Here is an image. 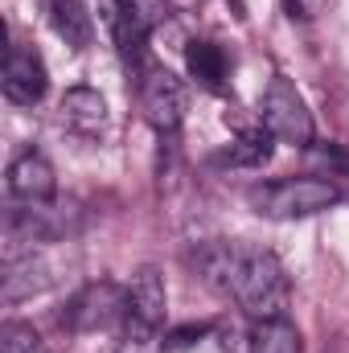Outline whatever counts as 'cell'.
Returning a JSON list of instances; mask_svg holds the SVG:
<instances>
[{
    "label": "cell",
    "mask_w": 349,
    "mask_h": 353,
    "mask_svg": "<svg viewBox=\"0 0 349 353\" xmlns=\"http://www.w3.org/2000/svg\"><path fill=\"white\" fill-rule=\"evenodd\" d=\"M197 271L201 279L230 296L251 321H275L288 316L292 304V283L283 263L263 251V247H247V243H206L197 247Z\"/></svg>",
    "instance_id": "cell-1"
},
{
    "label": "cell",
    "mask_w": 349,
    "mask_h": 353,
    "mask_svg": "<svg viewBox=\"0 0 349 353\" xmlns=\"http://www.w3.org/2000/svg\"><path fill=\"white\" fill-rule=\"evenodd\" d=\"M251 210L271 222H296V218H312L325 214L341 201V189L329 176H279V181H263L247 193Z\"/></svg>",
    "instance_id": "cell-2"
},
{
    "label": "cell",
    "mask_w": 349,
    "mask_h": 353,
    "mask_svg": "<svg viewBox=\"0 0 349 353\" xmlns=\"http://www.w3.org/2000/svg\"><path fill=\"white\" fill-rule=\"evenodd\" d=\"M123 316H128V288H119L115 279H94L66 300L58 325L66 333H99L123 325Z\"/></svg>",
    "instance_id": "cell-3"
},
{
    "label": "cell",
    "mask_w": 349,
    "mask_h": 353,
    "mask_svg": "<svg viewBox=\"0 0 349 353\" xmlns=\"http://www.w3.org/2000/svg\"><path fill=\"white\" fill-rule=\"evenodd\" d=\"M263 128L275 136V140H283V144H292V148H308L312 144V111H308V103H304V94L292 87L283 74H275L267 90H263Z\"/></svg>",
    "instance_id": "cell-4"
},
{
    "label": "cell",
    "mask_w": 349,
    "mask_h": 353,
    "mask_svg": "<svg viewBox=\"0 0 349 353\" xmlns=\"http://www.w3.org/2000/svg\"><path fill=\"white\" fill-rule=\"evenodd\" d=\"M136 94H140L144 119H148L161 136H169V132L181 128V115H185V87H181V79H177L173 70H165V66H157V62H144V66L136 70Z\"/></svg>",
    "instance_id": "cell-5"
},
{
    "label": "cell",
    "mask_w": 349,
    "mask_h": 353,
    "mask_svg": "<svg viewBox=\"0 0 349 353\" xmlns=\"http://www.w3.org/2000/svg\"><path fill=\"white\" fill-rule=\"evenodd\" d=\"M54 193H58V173L37 148H25L12 157V165H8L12 205H46V201H54Z\"/></svg>",
    "instance_id": "cell-6"
},
{
    "label": "cell",
    "mask_w": 349,
    "mask_h": 353,
    "mask_svg": "<svg viewBox=\"0 0 349 353\" xmlns=\"http://www.w3.org/2000/svg\"><path fill=\"white\" fill-rule=\"evenodd\" d=\"M4 99L17 103V107H33L46 99V87H50V74H46V62L37 50H25V46H12L8 58H4Z\"/></svg>",
    "instance_id": "cell-7"
},
{
    "label": "cell",
    "mask_w": 349,
    "mask_h": 353,
    "mask_svg": "<svg viewBox=\"0 0 349 353\" xmlns=\"http://www.w3.org/2000/svg\"><path fill=\"white\" fill-rule=\"evenodd\" d=\"M128 312L152 325H165L169 316V292H165V275L157 267H140L128 283Z\"/></svg>",
    "instance_id": "cell-8"
},
{
    "label": "cell",
    "mask_w": 349,
    "mask_h": 353,
    "mask_svg": "<svg viewBox=\"0 0 349 353\" xmlns=\"http://www.w3.org/2000/svg\"><path fill=\"white\" fill-rule=\"evenodd\" d=\"M62 123L79 136H99L107 123V103L90 87H70L62 94Z\"/></svg>",
    "instance_id": "cell-9"
},
{
    "label": "cell",
    "mask_w": 349,
    "mask_h": 353,
    "mask_svg": "<svg viewBox=\"0 0 349 353\" xmlns=\"http://www.w3.org/2000/svg\"><path fill=\"white\" fill-rule=\"evenodd\" d=\"M46 12H50V25L58 29V37H66V46L74 50H87L90 46V12H87V0H41Z\"/></svg>",
    "instance_id": "cell-10"
},
{
    "label": "cell",
    "mask_w": 349,
    "mask_h": 353,
    "mask_svg": "<svg viewBox=\"0 0 349 353\" xmlns=\"http://www.w3.org/2000/svg\"><path fill=\"white\" fill-rule=\"evenodd\" d=\"M185 62H189V74H193L201 87H210V90H222V87H226L230 62H226L222 46H214V41H189Z\"/></svg>",
    "instance_id": "cell-11"
},
{
    "label": "cell",
    "mask_w": 349,
    "mask_h": 353,
    "mask_svg": "<svg viewBox=\"0 0 349 353\" xmlns=\"http://www.w3.org/2000/svg\"><path fill=\"white\" fill-rule=\"evenodd\" d=\"M251 353H304V337L288 316L255 321L251 329Z\"/></svg>",
    "instance_id": "cell-12"
},
{
    "label": "cell",
    "mask_w": 349,
    "mask_h": 353,
    "mask_svg": "<svg viewBox=\"0 0 349 353\" xmlns=\"http://www.w3.org/2000/svg\"><path fill=\"white\" fill-rule=\"evenodd\" d=\"M271 152H275V136L267 132V128H247L226 152H222V165H239V169H255V165H267L271 161Z\"/></svg>",
    "instance_id": "cell-13"
},
{
    "label": "cell",
    "mask_w": 349,
    "mask_h": 353,
    "mask_svg": "<svg viewBox=\"0 0 349 353\" xmlns=\"http://www.w3.org/2000/svg\"><path fill=\"white\" fill-rule=\"evenodd\" d=\"M161 329L165 325H152V321H140V316H123L119 325V341L115 353H161Z\"/></svg>",
    "instance_id": "cell-14"
},
{
    "label": "cell",
    "mask_w": 349,
    "mask_h": 353,
    "mask_svg": "<svg viewBox=\"0 0 349 353\" xmlns=\"http://www.w3.org/2000/svg\"><path fill=\"white\" fill-rule=\"evenodd\" d=\"M308 161L329 181L333 176H346L349 181V148H341V144H308Z\"/></svg>",
    "instance_id": "cell-15"
},
{
    "label": "cell",
    "mask_w": 349,
    "mask_h": 353,
    "mask_svg": "<svg viewBox=\"0 0 349 353\" xmlns=\"http://www.w3.org/2000/svg\"><path fill=\"white\" fill-rule=\"evenodd\" d=\"M0 353H46V345H41V337L29 325L12 321V325L0 329Z\"/></svg>",
    "instance_id": "cell-16"
}]
</instances>
